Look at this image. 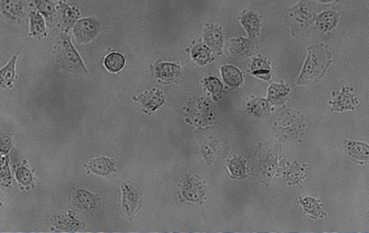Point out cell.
<instances>
[{"label": "cell", "instance_id": "obj_1", "mask_svg": "<svg viewBox=\"0 0 369 233\" xmlns=\"http://www.w3.org/2000/svg\"><path fill=\"white\" fill-rule=\"evenodd\" d=\"M331 62V54L327 47L323 44L311 47L298 84L304 85L319 80L324 75Z\"/></svg>", "mask_w": 369, "mask_h": 233}, {"label": "cell", "instance_id": "obj_2", "mask_svg": "<svg viewBox=\"0 0 369 233\" xmlns=\"http://www.w3.org/2000/svg\"><path fill=\"white\" fill-rule=\"evenodd\" d=\"M57 49L59 60L67 71L72 73L87 72L82 58L73 46L71 38L67 33H61Z\"/></svg>", "mask_w": 369, "mask_h": 233}, {"label": "cell", "instance_id": "obj_3", "mask_svg": "<svg viewBox=\"0 0 369 233\" xmlns=\"http://www.w3.org/2000/svg\"><path fill=\"white\" fill-rule=\"evenodd\" d=\"M102 30L101 22L94 18H83L73 27V35L77 42L87 43L97 37Z\"/></svg>", "mask_w": 369, "mask_h": 233}, {"label": "cell", "instance_id": "obj_4", "mask_svg": "<svg viewBox=\"0 0 369 233\" xmlns=\"http://www.w3.org/2000/svg\"><path fill=\"white\" fill-rule=\"evenodd\" d=\"M58 14L62 29L67 33L75 26L81 16L79 9L64 2L58 3Z\"/></svg>", "mask_w": 369, "mask_h": 233}, {"label": "cell", "instance_id": "obj_5", "mask_svg": "<svg viewBox=\"0 0 369 233\" xmlns=\"http://www.w3.org/2000/svg\"><path fill=\"white\" fill-rule=\"evenodd\" d=\"M1 9L4 16L12 21L20 20L24 16V5L21 1L1 2Z\"/></svg>", "mask_w": 369, "mask_h": 233}, {"label": "cell", "instance_id": "obj_6", "mask_svg": "<svg viewBox=\"0 0 369 233\" xmlns=\"http://www.w3.org/2000/svg\"><path fill=\"white\" fill-rule=\"evenodd\" d=\"M18 52L16 55L11 58L8 63L1 69L0 71V81H1V88L6 89L12 87V85L16 77V66L18 55Z\"/></svg>", "mask_w": 369, "mask_h": 233}, {"label": "cell", "instance_id": "obj_7", "mask_svg": "<svg viewBox=\"0 0 369 233\" xmlns=\"http://www.w3.org/2000/svg\"><path fill=\"white\" fill-rule=\"evenodd\" d=\"M30 33L36 39H42L47 36L45 21L37 10H32L30 13Z\"/></svg>", "mask_w": 369, "mask_h": 233}, {"label": "cell", "instance_id": "obj_8", "mask_svg": "<svg viewBox=\"0 0 369 233\" xmlns=\"http://www.w3.org/2000/svg\"><path fill=\"white\" fill-rule=\"evenodd\" d=\"M180 73L179 66L168 62L159 64L156 68V74L159 79L170 81L176 79Z\"/></svg>", "mask_w": 369, "mask_h": 233}, {"label": "cell", "instance_id": "obj_9", "mask_svg": "<svg viewBox=\"0 0 369 233\" xmlns=\"http://www.w3.org/2000/svg\"><path fill=\"white\" fill-rule=\"evenodd\" d=\"M338 17V14L335 11H325L317 18V27L321 31H329L337 24Z\"/></svg>", "mask_w": 369, "mask_h": 233}, {"label": "cell", "instance_id": "obj_10", "mask_svg": "<svg viewBox=\"0 0 369 233\" xmlns=\"http://www.w3.org/2000/svg\"><path fill=\"white\" fill-rule=\"evenodd\" d=\"M345 149L347 153L353 158L365 160L368 158V147L366 144L349 140L345 143Z\"/></svg>", "mask_w": 369, "mask_h": 233}, {"label": "cell", "instance_id": "obj_11", "mask_svg": "<svg viewBox=\"0 0 369 233\" xmlns=\"http://www.w3.org/2000/svg\"><path fill=\"white\" fill-rule=\"evenodd\" d=\"M224 80L230 86L237 87L242 83V73L240 70L232 65H226L222 68Z\"/></svg>", "mask_w": 369, "mask_h": 233}, {"label": "cell", "instance_id": "obj_12", "mask_svg": "<svg viewBox=\"0 0 369 233\" xmlns=\"http://www.w3.org/2000/svg\"><path fill=\"white\" fill-rule=\"evenodd\" d=\"M125 64V58L120 53H112L105 58V65L110 72H117L121 71L124 67Z\"/></svg>", "mask_w": 369, "mask_h": 233}, {"label": "cell", "instance_id": "obj_13", "mask_svg": "<svg viewBox=\"0 0 369 233\" xmlns=\"http://www.w3.org/2000/svg\"><path fill=\"white\" fill-rule=\"evenodd\" d=\"M91 168L98 175L106 176L113 171L114 165L108 158H99L91 163Z\"/></svg>", "mask_w": 369, "mask_h": 233}, {"label": "cell", "instance_id": "obj_14", "mask_svg": "<svg viewBox=\"0 0 369 233\" xmlns=\"http://www.w3.org/2000/svg\"><path fill=\"white\" fill-rule=\"evenodd\" d=\"M205 39L206 43L213 49L219 50L223 43L222 33L216 28H211L206 32Z\"/></svg>", "mask_w": 369, "mask_h": 233}, {"label": "cell", "instance_id": "obj_15", "mask_svg": "<svg viewBox=\"0 0 369 233\" xmlns=\"http://www.w3.org/2000/svg\"><path fill=\"white\" fill-rule=\"evenodd\" d=\"M252 71L253 74L258 76L262 79H268L270 68L267 63V62L262 59H254L252 65Z\"/></svg>", "mask_w": 369, "mask_h": 233}, {"label": "cell", "instance_id": "obj_16", "mask_svg": "<svg viewBox=\"0 0 369 233\" xmlns=\"http://www.w3.org/2000/svg\"><path fill=\"white\" fill-rule=\"evenodd\" d=\"M242 22L251 35L255 34L259 29V21L255 15L252 13H247L242 18Z\"/></svg>", "mask_w": 369, "mask_h": 233}, {"label": "cell", "instance_id": "obj_17", "mask_svg": "<svg viewBox=\"0 0 369 233\" xmlns=\"http://www.w3.org/2000/svg\"><path fill=\"white\" fill-rule=\"evenodd\" d=\"M39 12L42 14L47 20L51 19L56 13V8L53 2L50 1H36L34 2Z\"/></svg>", "mask_w": 369, "mask_h": 233}, {"label": "cell", "instance_id": "obj_18", "mask_svg": "<svg viewBox=\"0 0 369 233\" xmlns=\"http://www.w3.org/2000/svg\"><path fill=\"white\" fill-rule=\"evenodd\" d=\"M192 57L199 64L204 65L209 60L210 53L206 47L198 46L192 50Z\"/></svg>", "mask_w": 369, "mask_h": 233}, {"label": "cell", "instance_id": "obj_19", "mask_svg": "<svg viewBox=\"0 0 369 233\" xmlns=\"http://www.w3.org/2000/svg\"><path fill=\"white\" fill-rule=\"evenodd\" d=\"M287 90L282 85H272L269 91V98L271 101L275 102L282 99L287 95Z\"/></svg>", "mask_w": 369, "mask_h": 233}, {"label": "cell", "instance_id": "obj_20", "mask_svg": "<svg viewBox=\"0 0 369 233\" xmlns=\"http://www.w3.org/2000/svg\"><path fill=\"white\" fill-rule=\"evenodd\" d=\"M76 200L85 208H91L95 204V199L89 192L80 191L77 192Z\"/></svg>", "mask_w": 369, "mask_h": 233}, {"label": "cell", "instance_id": "obj_21", "mask_svg": "<svg viewBox=\"0 0 369 233\" xmlns=\"http://www.w3.org/2000/svg\"><path fill=\"white\" fill-rule=\"evenodd\" d=\"M302 5L298 6V8L296 11V15L298 16V21L300 22L305 21H308L312 18L313 12L311 10V7L306 5V4H303L301 3Z\"/></svg>", "mask_w": 369, "mask_h": 233}, {"label": "cell", "instance_id": "obj_22", "mask_svg": "<svg viewBox=\"0 0 369 233\" xmlns=\"http://www.w3.org/2000/svg\"><path fill=\"white\" fill-rule=\"evenodd\" d=\"M205 85L213 94L219 95L223 91V86L219 80L216 77H210L205 80Z\"/></svg>", "mask_w": 369, "mask_h": 233}, {"label": "cell", "instance_id": "obj_23", "mask_svg": "<svg viewBox=\"0 0 369 233\" xmlns=\"http://www.w3.org/2000/svg\"><path fill=\"white\" fill-rule=\"evenodd\" d=\"M17 179L20 182L24 185L30 183L32 180V176L29 170L25 168H21L17 170Z\"/></svg>", "mask_w": 369, "mask_h": 233}, {"label": "cell", "instance_id": "obj_24", "mask_svg": "<svg viewBox=\"0 0 369 233\" xmlns=\"http://www.w3.org/2000/svg\"><path fill=\"white\" fill-rule=\"evenodd\" d=\"M230 169L232 173L237 176H241L245 173V166L238 159H235L231 162Z\"/></svg>", "mask_w": 369, "mask_h": 233}, {"label": "cell", "instance_id": "obj_25", "mask_svg": "<svg viewBox=\"0 0 369 233\" xmlns=\"http://www.w3.org/2000/svg\"><path fill=\"white\" fill-rule=\"evenodd\" d=\"M11 144V139L9 137V136H5L3 139H2L1 145H2V151H8L9 149V146Z\"/></svg>", "mask_w": 369, "mask_h": 233}]
</instances>
